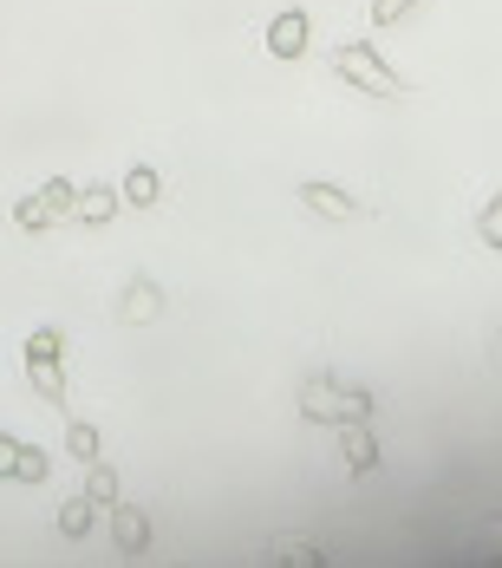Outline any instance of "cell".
Listing matches in <instances>:
<instances>
[{
    "label": "cell",
    "mask_w": 502,
    "mask_h": 568,
    "mask_svg": "<svg viewBox=\"0 0 502 568\" xmlns=\"http://www.w3.org/2000/svg\"><path fill=\"white\" fill-rule=\"evenodd\" d=\"M300 412L307 425H352V418H372V393L366 386H334V379H307L300 386Z\"/></svg>",
    "instance_id": "obj_1"
},
{
    "label": "cell",
    "mask_w": 502,
    "mask_h": 568,
    "mask_svg": "<svg viewBox=\"0 0 502 568\" xmlns=\"http://www.w3.org/2000/svg\"><path fill=\"white\" fill-rule=\"evenodd\" d=\"M334 72L346 79V85L372 92V99H404V79H398V72H391V65L372 53V47H339V53H334Z\"/></svg>",
    "instance_id": "obj_2"
},
{
    "label": "cell",
    "mask_w": 502,
    "mask_h": 568,
    "mask_svg": "<svg viewBox=\"0 0 502 568\" xmlns=\"http://www.w3.org/2000/svg\"><path fill=\"white\" fill-rule=\"evenodd\" d=\"M72 196H79V190H72L65 176H53L47 190H33V196H20V203H13V229H27V235L53 229L59 216H72Z\"/></svg>",
    "instance_id": "obj_3"
},
{
    "label": "cell",
    "mask_w": 502,
    "mask_h": 568,
    "mask_svg": "<svg viewBox=\"0 0 502 568\" xmlns=\"http://www.w3.org/2000/svg\"><path fill=\"white\" fill-rule=\"evenodd\" d=\"M339 457H346V470H352V477H372V470H379L372 418H352V425H339Z\"/></svg>",
    "instance_id": "obj_4"
},
{
    "label": "cell",
    "mask_w": 502,
    "mask_h": 568,
    "mask_svg": "<svg viewBox=\"0 0 502 568\" xmlns=\"http://www.w3.org/2000/svg\"><path fill=\"white\" fill-rule=\"evenodd\" d=\"M307 33H314L307 13H300V7H280L275 20H268V53L275 59H300L307 53Z\"/></svg>",
    "instance_id": "obj_5"
},
{
    "label": "cell",
    "mask_w": 502,
    "mask_h": 568,
    "mask_svg": "<svg viewBox=\"0 0 502 568\" xmlns=\"http://www.w3.org/2000/svg\"><path fill=\"white\" fill-rule=\"evenodd\" d=\"M157 314H164V287H157V282H144V275H137V282L117 294V321L144 327V321H157Z\"/></svg>",
    "instance_id": "obj_6"
},
{
    "label": "cell",
    "mask_w": 502,
    "mask_h": 568,
    "mask_svg": "<svg viewBox=\"0 0 502 568\" xmlns=\"http://www.w3.org/2000/svg\"><path fill=\"white\" fill-rule=\"evenodd\" d=\"M300 203H307L314 216H327V223H352V216H359V203H352L339 183H300Z\"/></svg>",
    "instance_id": "obj_7"
},
{
    "label": "cell",
    "mask_w": 502,
    "mask_h": 568,
    "mask_svg": "<svg viewBox=\"0 0 502 568\" xmlns=\"http://www.w3.org/2000/svg\"><path fill=\"white\" fill-rule=\"evenodd\" d=\"M112 536H117V549H124V556H144V549H151V516L112 504Z\"/></svg>",
    "instance_id": "obj_8"
},
{
    "label": "cell",
    "mask_w": 502,
    "mask_h": 568,
    "mask_svg": "<svg viewBox=\"0 0 502 568\" xmlns=\"http://www.w3.org/2000/svg\"><path fill=\"white\" fill-rule=\"evenodd\" d=\"M72 216H79V223H112L117 216V190L112 183H92V190H79V196H72Z\"/></svg>",
    "instance_id": "obj_9"
},
{
    "label": "cell",
    "mask_w": 502,
    "mask_h": 568,
    "mask_svg": "<svg viewBox=\"0 0 502 568\" xmlns=\"http://www.w3.org/2000/svg\"><path fill=\"white\" fill-rule=\"evenodd\" d=\"M157 190H164V183H157L151 164H131V171H124V203H131V210H151V203H157Z\"/></svg>",
    "instance_id": "obj_10"
},
{
    "label": "cell",
    "mask_w": 502,
    "mask_h": 568,
    "mask_svg": "<svg viewBox=\"0 0 502 568\" xmlns=\"http://www.w3.org/2000/svg\"><path fill=\"white\" fill-rule=\"evenodd\" d=\"M85 497H92L99 510H112V504H117V470H112V464H99V457H92V477H85Z\"/></svg>",
    "instance_id": "obj_11"
},
{
    "label": "cell",
    "mask_w": 502,
    "mask_h": 568,
    "mask_svg": "<svg viewBox=\"0 0 502 568\" xmlns=\"http://www.w3.org/2000/svg\"><path fill=\"white\" fill-rule=\"evenodd\" d=\"M92 510H99L92 497H72V504L59 510V529H65V536H85V529H92Z\"/></svg>",
    "instance_id": "obj_12"
},
{
    "label": "cell",
    "mask_w": 502,
    "mask_h": 568,
    "mask_svg": "<svg viewBox=\"0 0 502 568\" xmlns=\"http://www.w3.org/2000/svg\"><path fill=\"white\" fill-rule=\"evenodd\" d=\"M13 477H20V484H40V477H47V452L20 445V457H13Z\"/></svg>",
    "instance_id": "obj_13"
},
{
    "label": "cell",
    "mask_w": 502,
    "mask_h": 568,
    "mask_svg": "<svg viewBox=\"0 0 502 568\" xmlns=\"http://www.w3.org/2000/svg\"><path fill=\"white\" fill-rule=\"evenodd\" d=\"M65 452L92 464V457H99V432H92V425H72V432H65Z\"/></svg>",
    "instance_id": "obj_14"
},
{
    "label": "cell",
    "mask_w": 502,
    "mask_h": 568,
    "mask_svg": "<svg viewBox=\"0 0 502 568\" xmlns=\"http://www.w3.org/2000/svg\"><path fill=\"white\" fill-rule=\"evenodd\" d=\"M483 242H490V248H502V196H490V203H483Z\"/></svg>",
    "instance_id": "obj_15"
},
{
    "label": "cell",
    "mask_w": 502,
    "mask_h": 568,
    "mask_svg": "<svg viewBox=\"0 0 502 568\" xmlns=\"http://www.w3.org/2000/svg\"><path fill=\"white\" fill-rule=\"evenodd\" d=\"M411 7H418V0H372V20H379V27H391V20H404Z\"/></svg>",
    "instance_id": "obj_16"
},
{
    "label": "cell",
    "mask_w": 502,
    "mask_h": 568,
    "mask_svg": "<svg viewBox=\"0 0 502 568\" xmlns=\"http://www.w3.org/2000/svg\"><path fill=\"white\" fill-rule=\"evenodd\" d=\"M477 556H483V562H502V516L490 523V529H483V542H477Z\"/></svg>",
    "instance_id": "obj_17"
},
{
    "label": "cell",
    "mask_w": 502,
    "mask_h": 568,
    "mask_svg": "<svg viewBox=\"0 0 502 568\" xmlns=\"http://www.w3.org/2000/svg\"><path fill=\"white\" fill-rule=\"evenodd\" d=\"M13 457H20V445H13V438L0 432V477H13Z\"/></svg>",
    "instance_id": "obj_18"
}]
</instances>
